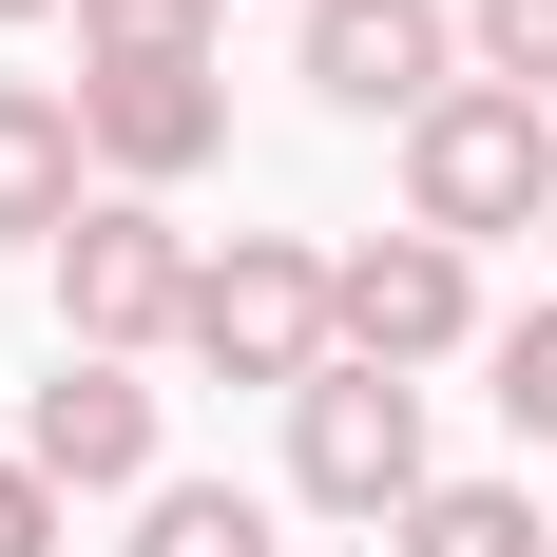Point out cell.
<instances>
[{"label": "cell", "mask_w": 557, "mask_h": 557, "mask_svg": "<svg viewBox=\"0 0 557 557\" xmlns=\"http://www.w3.org/2000/svg\"><path fill=\"white\" fill-rule=\"evenodd\" d=\"M173 346H193L212 385H288V404H308V385L346 366V308H327V250H308V231H231L212 270H193V327H173Z\"/></svg>", "instance_id": "1"}, {"label": "cell", "mask_w": 557, "mask_h": 557, "mask_svg": "<svg viewBox=\"0 0 557 557\" xmlns=\"http://www.w3.org/2000/svg\"><path fill=\"white\" fill-rule=\"evenodd\" d=\"M557 212V115L500 97V77H461L423 135H404V231H443V250H500V231Z\"/></svg>", "instance_id": "2"}, {"label": "cell", "mask_w": 557, "mask_h": 557, "mask_svg": "<svg viewBox=\"0 0 557 557\" xmlns=\"http://www.w3.org/2000/svg\"><path fill=\"white\" fill-rule=\"evenodd\" d=\"M39 270H58V346H77V366H154V346L193 327V270H212V250H193L154 193H97Z\"/></svg>", "instance_id": "3"}, {"label": "cell", "mask_w": 557, "mask_h": 557, "mask_svg": "<svg viewBox=\"0 0 557 557\" xmlns=\"http://www.w3.org/2000/svg\"><path fill=\"white\" fill-rule=\"evenodd\" d=\"M288 77H308L327 115L423 135V115H443L481 58H461V0H308V20H288Z\"/></svg>", "instance_id": "4"}, {"label": "cell", "mask_w": 557, "mask_h": 557, "mask_svg": "<svg viewBox=\"0 0 557 557\" xmlns=\"http://www.w3.org/2000/svg\"><path fill=\"white\" fill-rule=\"evenodd\" d=\"M443 461H423V385H385V366H327V385L288 404V500L308 519H366V539H404V500H423Z\"/></svg>", "instance_id": "5"}, {"label": "cell", "mask_w": 557, "mask_h": 557, "mask_svg": "<svg viewBox=\"0 0 557 557\" xmlns=\"http://www.w3.org/2000/svg\"><path fill=\"white\" fill-rule=\"evenodd\" d=\"M327 308H346V366L423 385V366L481 346V250H443V231H366V250H327Z\"/></svg>", "instance_id": "6"}, {"label": "cell", "mask_w": 557, "mask_h": 557, "mask_svg": "<svg viewBox=\"0 0 557 557\" xmlns=\"http://www.w3.org/2000/svg\"><path fill=\"white\" fill-rule=\"evenodd\" d=\"M20 461H39L58 500H154L173 461H154V385H135V366H77V346H58V385L20 404Z\"/></svg>", "instance_id": "7"}, {"label": "cell", "mask_w": 557, "mask_h": 557, "mask_svg": "<svg viewBox=\"0 0 557 557\" xmlns=\"http://www.w3.org/2000/svg\"><path fill=\"white\" fill-rule=\"evenodd\" d=\"M77 135H97V193H193L231 154V77H77Z\"/></svg>", "instance_id": "8"}, {"label": "cell", "mask_w": 557, "mask_h": 557, "mask_svg": "<svg viewBox=\"0 0 557 557\" xmlns=\"http://www.w3.org/2000/svg\"><path fill=\"white\" fill-rule=\"evenodd\" d=\"M97 212V135H77V77H0V250H58Z\"/></svg>", "instance_id": "9"}, {"label": "cell", "mask_w": 557, "mask_h": 557, "mask_svg": "<svg viewBox=\"0 0 557 557\" xmlns=\"http://www.w3.org/2000/svg\"><path fill=\"white\" fill-rule=\"evenodd\" d=\"M231 0H77V77H212Z\"/></svg>", "instance_id": "10"}, {"label": "cell", "mask_w": 557, "mask_h": 557, "mask_svg": "<svg viewBox=\"0 0 557 557\" xmlns=\"http://www.w3.org/2000/svg\"><path fill=\"white\" fill-rule=\"evenodd\" d=\"M385 557H557V539H539V500H519V481H423Z\"/></svg>", "instance_id": "11"}, {"label": "cell", "mask_w": 557, "mask_h": 557, "mask_svg": "<svg viewBox=\"0 0 557 557\" xmlns=\"http://www.w3.org/2000/svg\"><path fill=\"white\" fill-rule=\"evenodd\" d=\"M135 557H288V539H270L250 481H154V500H135Z\"/></svg>", "instance_id": "12"}, {"label": "cell", "mask_w": 557, "mask_h": 557, "mask_svg": "<svg viewBox=\"0 0 557 557\" xmlns=\"http://www.w3.org/2000/svg\"><path fill=\"white\" fill-rule=\"evenodd\" d=\"M461 58H481L500 97H539V115H557V0H461Z\"/></svg>", "instance_id": "13"}, {"label": "cell", "mask_w": 557, "mask_h": 557, "mask_svg": "<svg viewBox=\"0 0 557 557\" xmlns=\"http://www.w3.org/2000/svg\"><path fill=\"white\" fill-rule=\"evenodd\" d=\"M481 366H500V423H519V443L557 461V308H519V327L481 346Z\"/></svg>", "instance_id": "14"}, {"label": "cell", "mask_w": 557, "mask_h": 557, "mask_svg": "<svg viewBox=\"0 0 557 557\" xmlns=\"http://www.w3.org/2000/svg\"><path fill=\"white\" fill-rule=\"evenodd\" d=\"M58 519H77V500H58V481H39V461H20V443H0V557H58Z\"/></svg>", "instance_id": "15"}, {"label": "cell", "mask_w": 557, "mask_h": 557, "mask_svg": "<svg viewBox=\"0 0 557 557\" xmlns=\"http://www.w3.org/2000/svg\"><path fill=\"white\" fill-rule=\"evenodd\" d=\"M0 20H77V0H0Z\"/></svg>", "instance_id": "16"}, {"label": "cell", "mask_w": 557, "mask_h": 557, "mask_svg": "<svg viewBox=\"0 0 557 557\" xmlns=\"http://www.w3.org/2000/svg\"><path fill=\"white\" fill-rule=\"evenodd\" d=\"M539 250H557V212H539Z\"/></svg>", "instance_id": "17"}, {"label": "cell", "mask_w": 557, "mask_h": 557, "mask_svg": "<svg viewBox=\"0 0 557 557\" xmlns=\"http://www.w3.org/2000/svg\"><path fill=\"white\" fill-rule=\"evenodd\" d=\"M288 20H308V0H288Z\"/></svg>", "instance_id": "18"}]
</instances>
